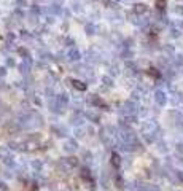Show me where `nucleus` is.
<instances>
[{"label":"nucleus","instance_id":"f257e3e1","mask_svg":"<svg viewBox=\"0 0 183 191\" xmlns=\"http://www.w3.org/2000/svg\"><path fill=\"white\" fill-rule=\"evenodd\" d=\"M156 5H158V8L163 10L164 7H166V2H164V0H158V2H156Z\"/></svg>","mask_w":183,"mask_h":191}]
</instances>
